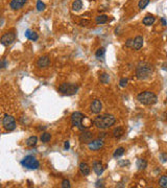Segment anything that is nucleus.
Segmentation results:
<instances>
[{
  "mask_svg": "<svg viewBox=\"0 0 167 188\" xmlns=\"http://www.w3.org/2000/svg\"><path fill=\"white\" fill-rule=\"evenodd\" d=\"M102 110V103L99 99H94L91 103V112L93 114H98Z\"/></svg>",
  "mask_w": 167,
  "mask_h": 188,
  "instance_id": "nucleus-11",
  "label": "nucleus"
},
{
  "mask_svg": "<svg viewBox=\"0 0 167 188\" xmlns=\"http://www.w3.org/2000/svg\"><path fill=\"white\" fill-rule=\"evenodd\" d=\"M143 46V38L141 36H137V37L134 39L133 42V49L134 50H139V49L142 48Z\"/></svg>",
  "mask_w": 167,
  "mask_h": 188,
  "instance_id": "nucleus-14",
  "label": "nucleus"
},
{
  "mask_svg": "<svg viewBox=\"0 0 167 188\" xmlns=\"http://www.w3.org/2000/svg\"><path fill=\"white\" fill-rule=\"evenodd\" d=\"M147 166V162L144 160V159H138L137 160V167L139 170H143L145 169Z\"/></svg>",
  "mask_w": 167,
  "mask_h": 188,
  "instance_id": "nucleus-21",
  "label": "nucleus"
},
{
  "mask_svg": "<svg viewBox=\"0 0 167 188\" xmlns=\"http://www.w3.org/2000/svg\"><path fill=\"white\" fill-rule=\"evenodd\" d=\"M155 21H156V18H155L153 15L148 14V15H146L144 18H143L142 22H143V24H144V25L151 26V25H153V23H155Z\"/></svg>",
  "mask_w": 167,
  "mask_h": 188,
  "instance_id": "nucleus-17",
  "label": "nucleus"
},
{
  "mask_svg": "<svg viewBox=\"0 0 167 188\" xmlns=\"http://www.w3.org/2000/svg\"><path fill=\"white\" fill-rule=\"evenodd\" d=\"M125 164H128H128H130V162H128V161H126V162H125V161H123V162H119V165H120V166L125 165Z\"/></svg>",
  "mask_w": 167,
  "mask_h": 188,
  "instance_id": "nucleus-37",
  "label": "nucleus"
},
{
  "mask_svg": "<svg viewBox=\"0 0 167 188\" xmlns=\"http://www.w3.org/2000/svg\"><path fill=\"white\" fill-rule=\"evenodd\" d=\"M99 80L102 84H108L110 82V75L108 73H102L100 75V77H99Z\"/></svg>",
  "mask_w": 167,
  "mask_h": 188,
  "instance_id": "nucleus-24",
  "label": "nucleus"
},
{
  "mask_svg": "<svg viewBox=\"0 0 167 188\" xmlns=\"http://www.w3.org/2000/svg\"><path fill=\"white\" fill-rule=\"evenodd\" d=\"M16 39V34L14 32H7L1 37V44L3 46H9L11 45Z\"/></svg>",
  "mask_w": 167,
  "mask_h": 188,
  "instance_id": "nucleus-8",
  "label": "nucleus"
},
{
  "mask_svg": "<svg viewBox=\"0 0 167 188\" xmlns=\"http://www.w3.org/2000/svg\"><path fill=\"white\" fill-rule=\"evenodd\" d=\"M2 126L6 131H14L16 128V120L11 115L5 114L2 118Z\"/></svg>",
  "mask_w": 167,
  "mask_h": 188,
  "instance_id": "nucleus-7",
  "label": "nucleus"
},
{
  "mask_svg": "<svg viewBox=\"0 0 167 188\" xmlns=\"http://www.w3.org/2000/svg\"><path fill=\"white\" fill-rule=\"evenodd\" d=\"M149 0H139V3H138V6L140 9H144L145 7L148 5Z\"/></svg>",
  "mask_w": 167,
  "mask_h": 188,
  "instance_id": "nucleus-28",
  "label": "nucleus"
},
{
  "mask_svg": "<svg viewBox=\"0 0 167 188\" xmlns=\"http://www.w3.org/2000/svg\"><path fill=\"white\" fill-rule=\"evenodd\" d=\"M88 146H89V149H91V151H98V149H100L101 147L103 146V141L102 140H93V141H91V142L88 144Z\"/></svg>",
  "mask_w": 167,
  "mask_h": 188,
  "instance_id": "nucleus-12",
  "label": "nucleus"
},
{
  "mask_svg": "<svg viewBox=\"0 0 167 188\" xmlns=\"http://www.w3.org/2000/svg\"><path fill=\"white\" fill-rule=\"evenodd\" d=\"M70 182H69V180H63L62 182V187L63 188H70Z\"/></svg>",
  "mask_w": 167,
  "mask_h": 188,
  "instance_id": "nucleus-32",
  "label": "nucleus"
},
{
  "mask_svg": "<svg viewBox=\"0 0 167 188\" xmlns=\"http://www.w3.org/2000/svg\"><path fill=\"white\" fill-rule=\"evenodd\" d=\"M46 9V5L44 2H42L41 0H38V2H37V9L39 11H44V9Z\"/></svg>",
  "mask_w": 167,
  "mask_h": 188,
  "instance_id": "nucleus-29",
  "label": "nucleus"
},
{
  "mask_svg": "<svg viewBox=\"0 0 167 188\" xmlns=\"http://www.w3.org/2000/svg\"><path fill=\"white\" fill-rule=\"evenodd\" d=\"M153 73V67L151 64L145 62H140L136 68V75L139 80H146Z\"/></svg>",
  "mask_w": 167,
  "mask_h": 188,
  "instance_id": "nucleus-2",
  "label": "nucleus"
},
{
  "mask_svg": "<svg viewBox=\"0 0 167 188\" xmlns=\"http://www.w3.org/2000/svg\"><path fill=\"white\" fill-rule=\"evenodd\" d=\"M82 7V0H74L73 2H72V9L74 11H80Z\"/></svg>",
  "mask_w": 167,
  "mask_h": 188,
  "instance_id": "nucleus-20",
  "label": "nucleus"
},
{
  "mask_svg": "<svg viewBox=\"0 0 167 188\" xmlns=\"http://www.w3.org/2000/svg\"><path fill=\"white\" fill-rule=\"evenodd\" d=\"M93 170L94 172L97 174V176H101L103 172V170H105V167H103V165L101 164L100 162H97V161H94L93 162Z\"/></svg>",
  "mask_w": 167,
  "mask_h": 188,
  "instance_id": "nucleus-15",
  "label": "nucleus"
},
{
  "mask_svg": "<svg viewBox=\"0 0 167 188\" xmlns=\"http://www.w3.org/2000/svg\"><path fill=\"white\" fill-rule=\"evenodd\" d=\"M105 53V49L103 48V47H100L99 49H97V51H96V53H95V55H96V57H103V55Z\"/></svg>",
  "mask_w": 167,
  "mask_h": 188,
  "instance_id": "nucleus-30",
  "label": "nucleus"
},
{
  "mask_svg": "<svg viewBox=\"0 0 167 188\" xmlns=\"http://www.w3.org/2000/svg\"><path fill=\"white\" fill-rule=\"evenodd\" d=\"M21 164L23 167L32 170H36L40 167V162L34 156H26L25 158H23V160L21 161Z\"/></svg>",
  "mask_w": 167,
  "mask_h": 188,
  "instance_id": "nucleus-6",
  "label": "nucleus"
},
{
  "mask_svg": "<svg viewBox=\"0 0 167 188\" xmlns=\"http://www.w3.org/2000/svg\"><path fill=\"white\" fill-rule=\"evenodd\" d=\"M95 21H96L97 24H105V23H107V21H108V16H105V15H99V16L96 17Z\"/></svg>",
  "mask_w": 167,
  "mask_h": 188,
  "instance_id": "nucleus-22",
  "label": "nucleus"
},
{
  "mask_svg": "<svg viewBox=\"0 0 167 188\" xmlns=\"http://www.w3.org/2000/svg\"><path fill=\"white\" fill-rule=\"evenodd\" d=\"M92 138H93V133H91L90 131H85L82 132L80 136V141L82 143H88L89 144L92 141Z\"/></svg>",
  "mask_w": 167,
  "mask_h": 188,
  "instance_id": "nucleus-9",
  "label": "nucleus"
},
{
  "mask_svg": "<svg viewBox=\"0 0 167 188\" xmlns=\"http://www.w3.org/2000/svg\"><path fill=\"white\" fill-rule=\"evenodd\" d=\"M86 118V116L84 114H82L80 112H74L71 115V123L73 126H76L78 130L84 131L86 128V126L82 124V121Z\"/></svg>",
  "mask_w": 167,
  "mask_h": 188,
  "instance_id": "nucleus-5",
  "label": "nucleus"
},
{
  "mask_svg": "<svg viewBox=\"0 0 167 188\" xmlns=\"http://www.w3.org/2000/svg\"><path fill=\"white\" fill-rule=\"evenodd\" d=\"M124 151H125V149H124L123 147H118V149H117L116 151H114L113 157H114V158H118V157L122 156V155L124 154Z\"/></svg>",
  "mask_w": 167,
  "mask_h": 188,
  "instance_id": "nucleus-25",
  "label": "nucleus"
},
{
  "mask_svg": "<svg viewBox=\"0 0 167 188\" xmlns=\"http://www.w3.org/2000/svg\"><path fill=\"white\" fill-rule=\"evenodd\" d=\"M122 135H123V128H120V126L116 128L114 131H113V136H114L115 138H120Z\"/></svg>",
  "mask_w": 167,
  "mask_h": 188,
  "instance_id": "nucleus-23",
  "label": "nucleus"
},
{
  "mask_svg": "<svg viewBox=\"0 0 167 188\" xmlns=\"http://www.w3.org/2000/svg\"><path fill=\"white\" fill-rule=\"evenodd\" d=\"M5 66H6V62H5V60H2V63H1V68H4Z\"/></svg>",
  "mask_w": 167,
  "mask_h": 188,
  "instance_id": "nucleus-38",
  "label": "nucleus"
},
{
  "mask_svg": "<svg viewBox=\"0 0 167 188\" xmlns=\"http://www.w3.org/2000/svg\"><path fill=\"white\" fill-rule=\"evenodd\" d=\"M160 158H161V161H162V162H165V161H167V155L166 154H161Z\"/></svg>",
  "mask_w": 167,
  "mask_h": 188,
  "instance_id": "nucleus-34",
  "label": "nucleus"
},
{
  "mask_svg": "<svg viewBox=\"0 0 167 188\" xmlns=\"http://www.w3.org/2000/svg\"><path fill=\"white\" fill-rule=\"evenodd\" d=\"M64 147H65V149H69V147H70V143H69V141H65Z\"/></svg>",
  "mask_w": 167,
  "mask_h": 188,
  "instance_id": "nucleus-35",
  "label": "nucleus"
},
{
  "mask_svg": "<svg viewBox=\"0 0 167 188\" xmlns=\"http://www.w3.org/2000/svg\"><path fill=\"white\" fill-rule=\"evenodd\" d=\"M133 42H134L133 39H128L125 43V46L126 47H130V48H133Z\"/></svg>",
  "mask_w": 167,
  "mask_h": 188,
  "instance_id": "nucleus-33",
  "label": "nucleus"
},
{
  "mask_svg": "<svg viewBox=\"0 0 167 188\" xmlns=\"http://www.w3.org/2000/svg\"><path fill=\"white\" fill-rule=\"evenodd\" d=\"M88 23H89V21L84 20V21H82V22H80V25H82V26H87L86 24H88Z\"/></svg>",
  "mask_w": 167,
  "mask_h": 188,
  "instance_id": "nucleus-36",
  "label": "nucleus"
},
{
  "mask_svg": "<svg viewBox=\"0 0 167 188\" xmlns=\"http://www.w3.org/2000/svg\"><path fill=\"white\" fill-rule=\"evenodd\" d=\"M37 142H38L37 136H32V137H29L27 140H26V145H27L28 147H34V146H36Z\"/></svg>",
  "mask_w": 167,
  "mask_h": 188,
  "instance_id": "nucleus-19",
  "label": "nucleus"
},
{
  "mask_svg": "<svg viewBox=\"0 0 167 188\" xmlns=\"http://www.w3.org/2000/svg\"><path fill=\"white\" fill-rule=\"evenodd\" d=\"M159 185L162 188H167V176H162L159 180Z\"/></svg>",
  "mask_w": 167,
  "mask_h": 188,
  "instance_id": "nucleus-26",
  "label": "nucleus"
},
{
  "mask_svg": "<svg viewBox=\"0 0 167 188\" xmlns=\"http://www.w3.org/2000/svg\"><path fill=\"white\" fill-rule=\"evenodd\" d=\"M126 84H128V78L123 77V78H121V80H119V86H120V87H122V88L125 87Z\"/></svg>",
  "mask_w": 167,
  "mask_h": 188,
  "instance_id": "nucleus-31",
  "label": "nucleus"
},
{
  "mask_svg": "<svg viewBox=\"0 0 167 188\" xmlns=\"http://www.w3.org/2000/svg\"><path fill=\"white\" fill-rule=\"evenodd\" d=\"M26 2H27V0H11V3H9V6H11V9L17 11V9H20Z\"/></svg>",
  "mask_w": 167,
  "mask_h": 188,
  "instance_id": "nucleus-13",
  "label": "nucleus"
},
{
  "mask_svg": "<svg viewBox=\"0 0 167 188\" xmlns=\"http://www.w3.org/2000/svg\"><path fill=\"white\" fill-rule=\"evenodd\" d=\"M51 61H50V57H48V55H43V57H41L38 60L37 62V66L39 67V68H47V67L50 65Z\"/></svg>",
  "mask_w": 167,
  "mask_h": 188,
  "instance_id": "nucleus-10",
  "label": "nucleus"
},
{
  "mask_svg": "<svg viewBox=\"0 0 167 188\" xmlns=\"http://www.w3.org/2000/svg\"><path fill=\"white\" fill-rule=\"evenodd\" d=\"M137 99L139 103H143V105H155V103H157V101H158L157 95L151 91H144V92L139 93L137 96Z\"/></svg>",
  "mask_w": 167,
  "mask_h": 188,
  "instance_id": "nucleus-3",
  "label": "nucleus"
},
{
  "mask_svg": "<svg viewBox=\"0 0 167 188\" xmlns=\"http://www.w3.org/2000/svg\"><path fill=\"white\" fill-rule=\"evenodd\" d=\"M80 171L82 176H89L90 174V166L86 162H82L80 164Z\"/></svg>",
  "mask_w": 167,
  "mask_h": 188,
  "instance_id": "nucleus-16",
  "label": "nucleus"
},
{
  "mask_svg": "<svg viewBox=\"0 0 167 188\" xmlns=\"http://www.w3.org/2000/svg\"><path fill=\"white\" fill-rule=\"evenodd\" d=\"M115 122H116V118L111 114L98 115L93 120L94 126L97 128H100V130H105V128H111Z\"/></svg>",
  "mask_w": 167,
  "mask_h": 188,
  "instance_id": "nucleus-1",
  "label": "nucleus"
},
{
  "mask_svg": "<svg viewBox=\"0 0 167 188\" xmlns=\"http://www.w3.org/2000/svg\"><path fill=\"white\" fill-rule=\"evenodd\" d=\"M50 139H51V135L49 133H43L42 134V136H41V141L42 142H44V143H46V142H49L50 141Z\"/></svg>",
  "mask_w": 167,
  "mask_h": 188,
  "instance_id": "nucleus-27",
  "label": "nucleus"
},
{
  "mask_svg": "<svg viewBox=\"0 0 167 188\" xmlns=\"http://www.w3.org/2000/svg\"><path fill=\"white\" fill-rule=\"evenodd\" d=\"M78 91V86L76 84H70V83H64L59 87V92L62 93L63 95H74Z\"/></svg>",
  "mask_w": 167,
  "mask_h": 188,
  "instance_id": "nucleus-4",
  "label": "nucleus"
},
{
  "mask_svg": "<svg viewBox=\"0 0 167 188\" xmlns=\"http://www.w3.org/2000/svg\"><path fill=\"white\" fill-rule=\"evenodd\" d=\"M25 37L27 38V39L32 40V41H37L38 38H39V37H38L37 32H32V30H30V29H27L25 32Z\"/></svg>",
  "mask_w": 167,
  "mask_h": 188,
  "instance_id": "nucleus-18",
  "label": "nucleus"
},
{
  "mask_svg": "<svg viewBox=\"0 0 167 188\" xmlns=\"http://www.w3.org/2000/svg\"><path fill=\"white\" fill-rule=\"evenodd\" d=\"M161 22H162L163 25H166V24H167L166 21H165V19H164V18H161Z\"/></svg>",
  "mask_w": 167,
  "mask_h": 188,
  "instance_id": "nucleus-39",
  "label": "nucleus"
}]
</instances>
